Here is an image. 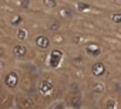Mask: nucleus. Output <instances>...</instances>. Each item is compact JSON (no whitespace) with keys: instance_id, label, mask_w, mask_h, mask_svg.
Instances as JSON below:
<instances>
[{"instance_id":"7","label":"nucleus","mask_w":121,"mask_h":109,"mask_svg":"<svg viewBox=\"0 0 121 109\" xmlns=\"http://www.w3.org/2000/svg\"><path fill=\"white\" fill-rule=\"evenodd\" d=\"M41 88H43V92H50V88H51V85L47 82V84H43V86H41Z\"/></svg>"},{"instance_id":"4","label":"nucleus","mask_w":121,"mask_h":109,"mask_svg":"<svg viewBox=\"0 0 121 109\" xmlns=\"http://www.w3.org/2000/svg\"><path fill=\"white\" fill-rule=\"evenodd\" d=\"M93 72H94L95 75H101V74L104 72V65L100 64V62L94 64V67H93Z\"/></svg>"},{"instance_id":"1","label":"nucleus","mask_w":121,"mask_h":109,"mask_svg":"<svg viewBox=\"0 0 121 109\" xmlns=\"http://www.w3.org/2000/svg\"><path fill=\"white\" fill-rule=\"evenodd\" d=\"M60 60H61V52H60V51H53L51 57H50V65L51 67H57Z\"/></svg>"},{"instance_id":"9","label":"nucleus","mask_w":121,"mask_h":109,"mask_svg":"<svg viewBox=\"0 0 121 109\" xmlns=\"http://www.w3.org/2000/svg\"><path fill=\"white\" fill-rule=\"evenodd\" d=\"M54 109H64V103H58V105H56Z\"/></svg>"},{"instance_id":"6","label":"nucleus","mask_w":121,"mask_h":109,"mask_svg":"<svg viewBox=\"0 0 121 109\" xmlns=\"http://www.w3.org/2000/svg\"><path fill=\"white\" fill-rule=\"evenodd\" d=\"M71 105H73L74 108H80V105H81V98H80V96H76V98H73V101H71Z\"/></svg>"},{"instance_id":"2","label":"nucleus","mask_w":121,"mask_h":109,"mask_svg":"<svg viewBox=\"0 0 121 109\" xmlns=\"http://www.w3.org/2000/svg\"><path fill=\"white\" fill-rule=\"evenodd\" d=\"M6 85L9 88H14L17 85V77H16V74H9L6 77Z\"/></svg>"},{"instance_id":"5","label":"nucleus","mask_w":121,"mask_h":109,"mask_svg":"<svg viewBox=\"0 0 121 109\" xmlns=\"http://www.w3.org/2000/svg\"><path fill=\"white\" fill-rule=\"evenodd\" d=\"M14 54H16V55H19V57H22V55H24V54H26V48L22 47V45H17V47H14Z\"/></svg>"},{"instance_id":"3","label":"nucleus","mask_w":121,"mask_h":109,"mask_svg":"<svg viewBox=\"0 0 121 109\" xmlns=\"http://www.w3.org/2000/svg\"><path fill=\"white\" fill-rule=\"evenodd\" d=\"M36 44H37L39 47H41V48H47V47H48V40H47L46 37L40 35V37H37V40H36Z\"/></svg>"},{"instance_id":"8","label":"nucleus","mask_w":121,"mask_h":109,"mask_svg":"<svg viewBox=\"0 0 121 109\" xmlns=\"http://www.w3.org/2000/svg\"><path fill=\"white\" fill-rule=\"evenodd\" d=\"M19 38H20V40H24V38H26V31H24V30H20V31H19Z\"/></svg>"}]
</instances>
